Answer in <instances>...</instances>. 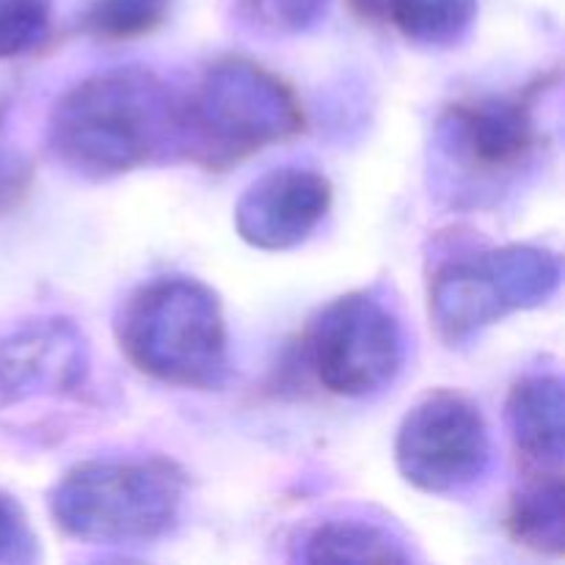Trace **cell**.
<instances>
[{"mask_svg":"<svg viewBox=\"0 0 565 565\" xmlns=\"http://www.w3.org/2000/svg\"><path fill=\"white\" fill-rule=\"evenodd\" d=\"M303 130V108L281 77L230 55L180 99L177 149L204 169L224 171Z\"/></svg>","mask_w":565,"mask_h":565,"instance_id":"7a4b0ae2","label":"cell"},{"mask_svg":"<svg viewBox=\"0 0 565 565\" xmlns=\"http://www.w3.org/2000/svg\"><path fill=\"white\" fill-rule=\"evenodd\" d=\"M508 527L519 544L535 552L561 555L565 535L561 472H527L511 500Z\"/></svg>","mask_w":565,"mask_h":565,"instance_id":"7c38bea8","label":"cell"},{"mask_svg":"<svg viewBox=\"0 0 565 565\" xmlns=\"http://www.w3.org/2000/svg\"><path fill=\"white\" fill-rule=\"evenodd\" d=\"M53 0H0V58L36 47L50 31Z\"/></svg>","mask_w":565,"mask_h":565,"instance_id":"e0dca14e","label":"cell"},{"mask_svg":"<svg viewBox=\"0 0 565 565\" xmlns=\"http://www.w3.org/2000/svg\"><path fill=\"white\" fill-rule=\"evenodd\" d=\"M180 99L147 70H108L75 83L50 116L55 158L88 180H110L177 147Z\"/></svg>","mask_w":565,"mask_h":565,"instance_id":"6da1fadb","label":"cell"},{"mask_svg":"<svg viewBox=\"0 0 565 565\" xmlns=\"http://www.w3.org/2000/svg\"><path fill=\"white\" fill-rule=\"evenodd\" d=\"M315 375L342 397H367L397 379L406 359L401 320L370 292L331 301L309 329Z\"/></svg>","mask_w":565,"mask_h":565,"instance_id":"8992f818","label":"cell"},{"mask_svg":"<svg viewBox=\"0 0 565 565\" xmlns=\"http://www.w3.org/2000/svg\"><path fill=\"white\" fill-rule=\"evenodd\" d=\"M331 185L309 169H274L259 177L237 202L235 224L246 243L268 252L298 246L326 218Z\"/></svg>","mask_w":565,"mask_h":565,"instance_id":"ba28073f","label":"cell"},{"mask_svg":"<svg viewBox=\"0 0 565 565\" xmlns=\"http://www.w3.org/2000/svg\"><path fill=\"white\" fill-rule=\"evenodd\" d=\"M458 160L480 174H502L530 158L539 141L533 105L524 97H489L452 105L441 121Z\"/></svg>","mask_w":565,"mask_h":565,"instance_id":"9c48e42d","label":"cell"},{"mask_svg":"<svg viewBox=\"0 0 565 565\" xmlns=\"http://www.w3.org/2000/svg\"><path fill=\"white\" fill-rule=\"evenodd\" d=\"M390 20L419 44H452L469 31L478 0H381Z\"/></svg>","mask_w":565,"mask_h":565,"instance_id":"5bb4252c","label":"cell"},{"mask_svg":"<svg viewBox=\"0 0 565 565\" xmlns=\"http://www.w3.org/2000/svg\"><path fill=\"white\" fill-rule=\"evenodd\" d=\"M408 483L430 494L461 491L483 478L491 439L480 408L452 390L425 395L408 408L395 445Z\"/></svg>","mask_w":565,"mask_h":565,"instance_id":"52a82bcc","label":"cell"},{"mask_svg":"<svg viewBox=\"0 0 565 565\" xmlns=\"http://www.w3.org/2000/svg\"><path fill=\"white\" fill-rule=\"evenodd\" d=\"M116 337L141 373L166 384L210 390L230 367L218 296L188 276H163L138 287L121 307Z\"/></svg>","mask_w":565,"mask_h":565,"instance_id":"3957f363","label":"cell"},{"mask_svg":"<svg viewBox=\"0 0 565 565\" xmlns=\"http://www.w3.org/2000/svg\"><path fill=\"white\" fill-rule=\"evenodd\" d=\"M237 14L254 31L270 36H292L312 28L326 14L329 0H235Z\"/></svg>","mask_w":565,"mask_h":565,"instance_id":"2e32d148","label":"cell"},{"mask_svg":"<svg viewBox=\"0 0 565 565\" xmlns=\"http://www.w3.org/2000/svg\"><path fill=\"white\" fill-rule=\"evenodd\" d=\"M185 494L180 469L149 461H88L53 491V519L88 544H149L177 524Z\"/></svg>","mask_w":565,"mask_h":565,"instance_id":"277c9868","label":"cell"},{"mask_svg":"<svg viewBox=\"0 0 565 565\" xmlns=\"http://www.w3.org/2000/svg\"><path fill=\"white\" fill-rule=\"evenodd\" d=\"M25 516L11 497L0 494V561H28L33 550Z\"/></svg>","mask_w":565,"mask_h":565,"instance_id":"ac0fdd59","label":"cell"},{"mask_svg":"<svg viewBox=\"0 0 565 565\" xmlns=\"http://www.w3.org/2000/svg\"><path fill=\"white\" fill-rule=\"evenodd\" d=\"M303 561L334 563H392L408 561V552L386 530L364 522H329L312 530Z\"/></svg>","mask_w":565,"mask_h":565,"instance_id":"4fadbf2b","label":"cell"},{"mask_svg":"<svg viewBox=\"0 0 565 565\" xmlns=\"http://www.w3.org/2000/svg\"><path fill=\"white\" fill-rule=\"evenodd\" d=\"M561 281V259L530 246L447 263L430 281V318L447 340H461L491 320L546 301Z\"/></svg>","mask_w":565,"mask_h":565,"instance_id":"5b68a950","label":"cell"},{"mask_svg":"<svg viewBox=\"0 0 565 565\" xmlns=\"http://www.w3.org/2000/svg\"><path fill=\"white\" fill-rule=\"evenodd\" d=\"M508 428L527 472L563 469V384L555 375H530L508 397Z\"/></svg>","mask_w":565,"mask_h":565,"instance_id":"8fae6325","label":"cell"},{"mask_svg":"<svg viewBox=\"0 0 565 565\" xmlns=\"http://www.w3.org/2000/svg\"><path fill=\"white\" fill-rule=\"evenodd\" d=\"M86 348L64 320L31 323L0 342V386L9 397L61 392L81 384Z\"/></svg>","mask_w":565,"mask_h":565,"instance_id":"30bf717a","label":"cell"},{"mask_svg":"<svg viewBox=\"0 0 565 565\" xmlns=\"http://www.w3.org/2000/svg\"><path fill=\"white\" fill-rule=\"evenodd\" d=\"M169 9L171 0H94L83 28L103 42H130L163 25Z\"/></svg>","mask_w":565,"mask_h":565,"instance_id":"9a60e30c","label":"cell"}]
</instances>
